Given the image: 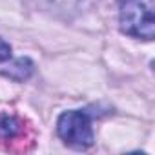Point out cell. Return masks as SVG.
I'll use <instances>...</instances> for the list:
<instances>
[{
  "label": "cell",
  "instance_id": "obj_1",
  "mask_svg": "<svg viewBox=\"0 0 155 155\" xmlns=\"http://www.w3.org/2000/svg\"><path fill=\"white\" fill-rule=\"evenodd\" d=\"M155 2L153 0H122L119 22L122 33L151 40L155 35V17H153Z\"/></svg>",
  "mask_w": 155,
  "mask_h": 155
},
{
  "label": "cell",
  "instance_id": "obj_2",
  "mask_svg": "<svg viewBox=\"0 0 155 155\" xmlns=\"http://www.w3.org/2000/svg\"><path fill=\"white\" fill-rule=\"evenodd\" d=\"M57 133L68 146L77 150L90 148L95 139L91 119L86 111H81V110L64 111L57 120Z\"/></svg>",
  "mask_w": 155,
  "mask_h": 155
},
{
  "label": "cell",
  "instance_id": "obj_3",
  "mask_svg": "<svg viewBox=\"0 0 155 155\" xmlns=\"http://www.w3.org/2000/svg\"><path fill=\"white\" fill-rule=\"evenodd\" d=\"M33 69H35L33 62L28 57H22V58L15 60L8 69H4L2 75L4 77H9V79L15 81V82H24V81H28L29 77L33 75Z\"/></svg>",
  "mask_w": 155,
  "mask_h": 155
},
{
  "label": "cell",
  "instance_id": "obj_4",
  "mask_svg": "<svg viewBox=\"0 0 155 155\" xmlns=\"http://www.w3.org/2000/svg\"><path fill=\"white\" fill-rule=\"evenodd\" d=\"M22 130H24V124L18 117L9 113H0V139L2 140H11L18 137Z\"/></svg>",
  "mask_w": 155,
  "mask_h": 155
},
{
  "label": "cell",
  "instance_id": "obj_5",
  "mask_svg": "<svg viewBox=\"0 0 155 155\" xmlns=\"http://www.w3.org/2000/svg\"><path fill=\"white\" fill-rule=\"evenodd\" d=\"M9 58H11V46L4 38H0V62H6Z\"/></svg>",
  "mask_w": 155,
  "mask_h": 155
}]
</instances>
